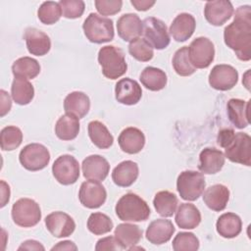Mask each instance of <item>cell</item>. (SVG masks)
I'll list each match as a JSON object with an SVG mask.
<instances>
[{"label": "cell", "mask_w": 251, "mask_h": 251, "mask_svg": "<svg viewBox=\"0 0 251 251\" xmlns=\"http://www.w3.org/2000/svg\"><path fill=\"white\" fill-rule=\"evenodd\" d=\"M114 225L112 220L105 214L95 212L90 214L87 220L88 230L95 235H102L112 230Z\"/></svg>", "instance_id": "39"}, {"label": "cell", "mask_w": 251, "mask_h": 251, "mask_svg": "<svg viewBox=\"0 0 251 251\" xmlns=\"http://www.w3.org/2000/svg\"><path fill=\"white\" fill-rule=\"evenodd\" d=\"M118 143L124 152L127 154H137L145 145V135L139 128L128 126L120 133Z\"/></svg>", "instance_id": "20"}, {"label": "cell", "mask_w": 251, "mask_h": 251, "mask_svg": "<svg viewBox=\"0 0 251 251\" xmlns=\"http://www.w3.org/2000/svg\"><path fill=\"white\" fill-rule=\"evenodd\" d=\"M122 247L115 236H106L99 239L95 245V250H121Z\"/></svg>", "instance_id": "45"}, {"label": "cell", "mask_w": 251, "mask_h": 251, "mask_svg": "<svg viewBox=\"0 0 251 251\" xmlns=\"http://www.w3.org/2000/svg\"><path fill=\"white\" fill-rule=\"evenodd\" d=\"M114 235L122 249L129 250L142 238V229L133 224H120L115 228Z\"/></svg>", "instance_id": "28"}, {"label": "cell", "mask_w": 251, "mask_h": 251, "mask_svg": "<svg viewBox=\"0 0 251 251\" xmlns=\"http://www.w3.org/2000/svg\"><path fill=\"white\" fill-rule=\"evenodd\" d=\"M79 132V119L75 115L66 113L61 116L55 125L57 137L64 141L75 139Z\"/></svg>", "instance_id": "30"}, {"label": "cell", "mask_w": 251, "mask_h": 251, "mask_svg": "<svg viewBox=\"0 0 251 251\" xmlns=\"http://www.w3.org/2000/svg\"><path fill=\"white\" fill-rule=\"evenodd\" d=\"M229 200V190L224 184H214L209 186L203 194V201L206 206L215 211L221 212L226 209Z\"/></svg>", "instance_id": "26"}, {"label": "cell", "mask_w": 251, "mask_h": 251, "mask_svg": "<svg viewBox=\"0 0 251 251\" xmlns=\"http://www.w3.org/2000/svg\"><path fill=\"white\" fill-rule=\"evenodd\" d=\"M62 9L58 2H43L37 10V17L44 25H53L57 23L62 16Z\"/></svg>", "instance_id": "41"}, {"label": "cell", "mask_w": 251, "mask_h": 251, "mask_svg": "<svg viewBox=\"0 0 251 251\" xmlns=\"http://www.w3.org/2000/svg\"><path fill=\"white\" fill-rule=\"evenodd\" d=\"M234 130L232 128H223L219 131L218 136H217V143L225 148L226 145L229 142V140L232 138V136L234 135Z\"/></svg>", "instance_id": "46"}, {"label": "cell", "mask_w": 251, "mask_h": 251, "mask_svg": "<svg viewBox=\"0 0 251 251\" xmlns=\"http://www.w3.org/2000/svg\"><path fill=\"white\" fill-rule=\"evenodd\" d=\"M196 22L192 15L188 13L178 14L170 26V33L177 42L186 41L191 37L195 30Z\"/></svg>", "instance_id": "24"}, {"label": "cell", "mask_w": 251, "mask_h": 251, "mask_svg": "<svg viewBox=\"0 0 251 251\" xmlns=\"http://www.w3.org/2000/svg\"><path fill=\"white\" fill-rule=\"evenodd\" d=\"M45 226L49 232L57 238L70 236L75 229L74 219L67 213L52 212L45 218Z\"/></svg>", "instance_id": "14"}, {"label": "cell", "mask_w": 251, "mask_h": 251, "mask_svg": "<svg viewBox=\"0 0 251 251\" xmlns=\"http://www.w3.org/2000/svg\"><path fill=\"white\" fill-rule=\"evenodd\" d=\"M142 33L151 46L157 50L169 46L171 38L166 24L154 17L146 18L142 22Z\"/></svg>", "instance_id": "10"}, {"label": "cell", "mask_w": 251, "mask_h": 251, "mask_svg": "<svg viewBox=\"0 0 251 251\" xmlns=\"http://www.w3.org/2000/svg\"><path fill=\"white\" fill-rule=\"evenodd\" d=\"M117 31L125 41H132L142 34V22L136 14H124L118 19Z\"/></svg>", "instance_id": "23"}, {"label": "cell", "mask_w": 251, "mask_h": 251, "mask_svg": "<svg viewBox=\"0 0 251 251\" xmlns=\"http://www.w3.org/2000/svg\"><path fill=\"white\" fill-rule=\"evenodd\" d=\"M224 40L241 61L251 59V7L239 6L233 21L225 27Z\"/></svg>", "instance_id": "1"}, {"label": "cell", "mask_w": 251, "mask_h": 251, "mask_svg": "<svg viewBox=\"0 0 251 251\" xmlns=\"http://www.w3.org/2000/svg\"><path fill=\"white\" fill-rule=\"evenodd\" d=\"M82 28L86 38L96 44H101L113 40L115 31L113 21L101 17L96 13H90L83 22Z\"/></svg>", "instance_id": "4"}, {"label": "cell", "mask_w": 251, "mask_h": 251, "mask_svg": "<svg viewBox=\"0 0 251 251\" xmlns=\"http://www.w3.org/2000/svg\"><path fill=\"white\" fill-rule=\"evenodd\" d=\"M98 63L103 75L109 79L121 77L127 70V64L122 49L114 45H107L99 50Z\"/></svg>", "instance_id": "3"}, {"label": "cell", "mask_w": 251, "mask_h": 251, "mask_svg": "<svg viewBox=\"0 0 251 251\" xmlns=\"http://www.w3.org/2000/svg\"><path fill=\"white\" fill-rule=\"evenodd\" d=\"M13 222L22 227L36 226L41 220V210L37 202L30 198H21L12 206Z\"/></svg>", "instance_id": "6"}, {"label": "cell", "mask_w": 251, "mask_h": 251, "mask_svg": "<svg viewBox=\"0 0 251 251\" xmlns=\"http://www.w3.org/2000/svg\"><path fill=\"white\" fill-rule=\"evenodd\" d=\"M45 250L44 246L36 241V240H33V239H28V240H25L24 241L21 246L18 248V250Z\"/></svg>", "instance_id": "48"}, {"label": "cell", "mask_w": 251, "mask_h": 251, "mask_svg": "<svg viewBox=\"0 0 251 251\" xmlns=\"http://www.w3.org/2000/svg\"><path fill=\"white\" fill-rule=\"evenodd\" d=\"M128 52L134 59L140 62H148L154 56L151 44L145 38L141 37H137L129 42Z\"/></svg>", "instance_id": "40"}, {"label": "cell", "mask_w": 251, "mask_h": 251, "mask_svg": "<svg viewBox=\"0 0 251 251\" xmlns=\"http://www.w3.org/2000/svg\"><path fill=\"white\" fill-rule=\"evenodd\" d=\"M51 250H77L76 245L71 240H64L54 245Z\"/></svg>", "instance_id": "51"}, {"label": "cell", "mask_w": 251, "mask_h": 251, "mask_svg": "<svg viewBox=\"0 0 251 251\" xmlns=\"http://www.w3.org/2000/svg\"><path fill=\"white\" fill-rule=\"evenodd\" d=\"M106 198V189L99 181L86 180L81 183L78 199L82 206L88 209H97L105 203Z\"/></svg>", "instance_id": "12"}, {"label": "cell", "mask_w": 251, "mask_h": 251, "mask_svg": "<svg viewBox=\"0 0 251 251\" xmlns=\"http://www.w3.org/2000/svg\"><path fill=\"white\" fill-rule=\"evenodd\" d=\"M250 100L231 98L227 101L226 112L230 123L237 128H245L250 123Z\"/></svg>", "instance_id": "22"}, {"label": "cell", "mask_w": 251, "mask_h": 251, "mask_svg": "<svg viewBox=\"0 0 251 251\" xmlns=\"http://www.w3.org/2000/svg\"><path fill=\"white\" fill-rule=\"evenodd\" d=\"M24 39L27 51L31 55L44 56L50 51L51 40L49 36L35 27H27L25 30Z\"/></svg>", "instance_id": "18"}, {"label": "cell", "mask_w": 251, "mask_h": 251, "mask_svg": "<svg viewBox=\"0 0 251 251\" xmlns=\"http://www.w3.org/2000/svg\"><path fill=\"white\" fill-rule=\"evenodd\" d=\"M188 57L195 69L208 68L215 58L214 43L204 36L195 38L188 46Z\"/></svg>", "instance_id": "9"}, {"label": "cell", "mask_w": 251, "mask_h": 251, "mask_svg": "<svg viewBox=\"0 0 251 251\" xmlns=\"http://www.w3.org/2000/svg\"><path fill=\"white\" fill-rule=\"evenodd\" d=\"M172 245L175 251H196L200 243L194 233L181 231L175 236Z\"/></svg>", "instance_id": "42"}, {"label": "cell", "mask_w": 251, "mask_h": 251, "mask_svg": "<svg viewBox=\"0 0 251 251\" xmlns=\"http://www.w3.org/2000/svg\"><path fill=\"white\" fill-rule=\"evenodd\" d=\"M90 109L89 97L81 91L69 93L64 100V110L68 114L75 115L78 119L86 116Z\"/></svg>", "instance_id": "27"}, {"label": "cell", "mask_w": 251, "mask_h": 251, "mask_svg": "<svg viewBox=\"0 0 251 251\" xmlns=\"http://www.w3.org/2000/svg\"><path fill=\"white\" fill-rule=\"evenodd\" d=\"M19 160L25 170L36 172L47 167L50 162V153L44 145L30 143L21 150Z\"/></svg>", "instance_id": "8"}, {"label": "cell", "mask_w": 251, "mask_h": 251, "mask_svg": "<svg viewBox=\"0 0 251 251\" xmlns=\"http://www.w3.org/2000/svg\"><path fill=\"white\" fill-rule=\"evenodd\" d=\"M115 96L119 103L131 106L137 104L141 99L142 89L136 80L125 77L116 83Z\"/></svg>", "instance_id": "16"}, {"label": "cell", "mask_w": 251, "mask_h": 251, "mask_svg": "<svg viewBox=\"0 0 251 251\" xmlns=\"http://www.w3.org/2000/svg\"><path fill=\"white\" fill-rule=\"evenodd\" d=\"M83 176L88 180L103 181L110 172L108 161L100 155H90L81 164Z\"/></svg>", "instance_id": "17"}, {"label": "cell", "mask_w": 251, "mask_h": 251, "mask_svg": "<svg viewBox=\"0 0 251 251\" xmlns=\"http://www.w3.org/2000/svg\"><path fill=\"white\" fill-rule=\"evenodd\" d=\"M176 228L173 223L169 220L165 219H157L151 222L146 229V239L154 244V245H161L168 242Z\"/></svg>", "instance_id": "21"}, {"label": "cell", "mask_w": 251, "mask_h": 251, "mask_svg": "<svg viewBox=\"0 0 251 251\" xmlns=\"http://www.w3.org/2000/svg\"><path fill=\"white\" fill-rule=\"evenodd\" d=\"M130 3L137 11H147L155 5L154 0H130Z\"/></svg>", "instance_id": "49"}, {"label": "cell", "mask_w": 251, "mask_h": 251, "mask_svg": "<svg viewBox=\"0 0 251 251\" xmlns=\"http://www.w3.org/2000/svg\"><path fill=\"white\" fill-rule=\"evenodd\" d=\"M217 232L224 238L236 237L242 230V222L238 215L234 213H225L221 215L216 224Z\"/></svg>", "instance_id": "31"}, {"label": "cell", "mask_w": 251, "mask_h": 251, "mask_svg": "<svg viewBox=\"0 0 251 251\" xmlns=\"http://www.w3.org/2000/svg\"><path fill=\"white\" fill-rule=\"evenodd\" d=\"M209 84L216 90L226 91L235 86L238 80L237 71L230 65H216L209 74Z\"/></svg>", "instance_id": "13"}, {"label": "cell", "mask_w": 251, "mask_h": 251, "mask_svg": "<svg viewBox=\"0 0 251 251\" xmlns=\"http://www.w3.org/2000/svg\"><path fill=\"white\" fill-rule=\"evenodd\" d=\"M52 173L59 183L63 185L74 184L79 177V164L74 156L65 154L54 161Z\"/></svg>", "instance_id": "11"}, {"label": "cell", "mask_w": 251, "mask_h": 251, "mask_svg": "<svg viewBox=\"0 0 251 251\" xmlns=\"http://www.w3.org/2000/svg\"><path fill=\"white\" fill-rule=\"evenodd\" d=\"M96 10L102 16H113L122 10L123 1L121 0H95Z\"/></svg>", "instance_id": "44"}, {"label": "cell", "mask_w": 251, "mask_h": 251, "mask_svg": "<svg viewBox=\"0 0 251 251\" xmlns=\"http://www.w3.org/2000/svg\"><path fill=\"white\" fill-rule=\"evenodd\" d=\"M225 157L230 162L251 165V137L244 132H235L225 147Z\"/></svg>", "instance_id": "7"}, {"label": "cell", "mask_w": 251, "mask_h": 251, "mask_svg": "<svg viewBox=\"0 0 251 251\" xmlns=\"http://www.w3.org/2000/svg\"><path fill=\"white\" fill-rule=\"evenodd\" d=\"M206 186L202 173L196 171H183L176 179V190L183 200L195 201L204 192Z\"/></svg>", "instance_id": "5"}, {"label": "cell", "mask_w": 251, "mask_h": 251, "mask_svg": "<svg viewBox=\"0 0 251 251\" xmlns=\"http://www.w3.org/2000/svg\"><path fill=\"white\" fill-rule=\"evenodd\" d=\"M0 96H1V105H0V116L4 117L9 111L11 110L12 107V100L10 95L3 89L0 90Z\"/></svg>", "instance_id": "47"}, {"label": "cell", "mask_w": 251, "mask_h": 251, "mask_svg": "<svg viewBox=\"0 0 251 251\" xmlns=\"http://www.w3.org/2000/svg\"><path fill=\"white\" fill-rule=\"evenodd\" d=\"M139 79L143 86L151 91H159L165 88L167 85V75L166 73L155 67H146L140 74Z\"/></svg>", "instance_id": "32"}, {"label": "cell", "mask_w": 251, "mask_h": 251, "mask_svg": "<svg viewBox=\"0 0 251 251\" xmlns=\"http://www.w3.org/2000/svg\"><path fill=\"white\" fill-rule=\"evenodd\" d=\"M175 221L178 227L193 229L201 222V214L196 206L190 203H181L176 213Z\"/></svg>", "instance_id": "29"}, {"label": "cell", "mask_w": 251, "mask_h": 251, "mask_svg": "<svg viewBox=\"0 0 251 251\" xmlns=\"http://www.w3.org/2000/svg\"><path fill=\"white\" fill-rule=\"evenodd\" d=\"M12 73L15 77L32 79L39 75L40 65L33 58L22 57L13 63Z\"/></svg>", "instance_id": "36"}, {"label": "cell", "mask_w": 251, "mask_h": 251, "mask_svg": "<svg viewBox=\"0 0 251 251\" xmlns=\"http://www.w3.org/2000/svg\"><path fill=\"white\" fill-rule=\"evenodd\" d=\"M177 197L171 191L162 190L155 194L153 199V205L156 212L164 217L170 218L174 215L177 207Z\"/></svg>", "instance_id": "34"}, {"label": "cell", "mask_w": 251, "mask_h": 251, "mask_svg": "<svg viewBox=\"0 0 251 251\" xmlns=\"http://www.w3.org/2000/svg\"><path fill=\"white\" fill-rule=\"evenodd\" d=\"M87 129L89 138L96 147L99 149H107L112 146L114 137L103 123L92 121L88 124Z\"/></svg>", "instance_id": "33"}, {"label": "cell", "mask_w": 251, "mask_h": 251, "mask_svg": "<svg viewBox=\"0 0 251 251\" xmlns=\"http://www.w3.org/2000/svg\"><path fill=\"white\" fill-rule=\"evenodd\" d=\"M225 161V154L221 150L214 147H206L200 152L198 169L202 174L214 175L223 169Z\"/></svg>", "instance_id": "19"}, {"label": "cell", "mask_w": 251, "mask_h": 251, "mask_svg": "<svg viewBox=\"0 0 251 251\" xmlns=\"http://www.w3.org/2000/svg\"><path fill=\"white\" fill-rule=\"evenodd\" d=\"M117 217L124 222H142L150 216L148 204L137 194L128 192L123 195L115 207Z\"/></svg>", "instance_id": "2"}, {"label": "cell", "mask_w": 251, "mask_h": 251, "mask_svg": "<svg viewBox=\"0 0 251 251\" xmlns=\"http://www.w3.org/2000/svg\"><path fill=\"white\" fill-rule=\"evenodd\" d=\"M138 175V165L133 161L126 160L115 167L112 172V179L120 187H128L137 179Z\"/></svg>", "instance_id": "25"}, {"label": "cell", "mask_w": 251, "mask_h": 251, "mask_svg": "<svg viewBox=\"0 0 251 251\" xmlns=\"http://www.w3.org/2000/svg\"><path fill=\"white\" fill-rule=\"evenodd\" d=\"M59 4L63 16L67 19L80 18L85 8V4L81 0H61Z\"/></svg>", "instance_id": "43"}, {"label": "cell", "mask_w": 251, "mask_h": 251, "mask_svg": "<svg viewBox=\"0 0 251 251\" xmlns=\"http://www.w3.org/2000/svg\"><path fill=\"white\" fill-rule=\"evenodd\" d=\"M10 200V186L1 180V208H3Z\"/></svg>", "instance_id": "50"}, {"label": "cell", "mask_w": 251, "mask_h": 251, "mask_svg": "<svg viewBox=\"0 0 251 251\" xmlns=\"http://www.w3.org/2000/svg\"><path fill=\"white\" fill-rule=\"evenodd\" d=\"M23 141L22 130L15 126H8L2 128L0 132V145L4 151L17 149Z\"/></svg>", "instance_id": "38"}, {"label": "cell", "mask_w": 251, "mask_h": 251, "mask_svg": "<svg viewBox=\"0 0 251 251\" xmlns=\"http://www.w3.org/2000/svg\"><path fill=\"white\" fill-rule=\"evenodd\" d=\"M11 95L13 100L19 105H27L34 97L33 85L28 79L15 77L11 86Z\"/></svg>", "instance_id": "35"}, {"label": "cell", "mask_w": 251, "mask_h": 251, "mask_svg": "<svg viewBox=\"0 0 251 251\" xmlns=\"http://www.w3.org/2000/svg\"><path fill=\"white\" fill-rule=\"evenodd\" d=\"M172 64L175 72L180 76H189L196 71L188 57V46H183L176 51Z\"/></svg>", "instance_id": "37"}, {"label": "cell", "mask_w": 251, "mask_h": 251, "mask_svg": "<svg viewBox=\"0 0 251 251\" xmlns=\"http://www.w3.org/2000/svg\"><path fill=\"white\" fill-rule=\"evenodd\" d=\"M233 14L231 2L226 0L208 1L205 4L204 16L209 24L215 26L223 25Z\"/></svg>", "instance_id": "15"}]
</instances>
